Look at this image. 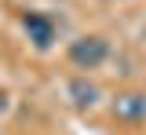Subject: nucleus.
<instances>
[{
    "label": "nucleus",
    "instance_id": "nucleus-1",
    "mask_svg": "<svg viewBox=\"0 0 146 135\" xmlns=\"http://www.w3.org/2000/svg\"><path fill=\"white\" fill-rule=\"evenodd\" d=\"M110 58V40L99 37V33H88V37H77L70 44V62L77 69H99Z\"/></svg>",
    "mask_w": 146,
    "mask_h": 135
},
{
    "label": "nucleus",
    "instance_id": "nucleus-2",
    "mask_svg": "<svg viewBox=\"0 0 146 135\" xmlns=\"http://www.w3.org/2000/svg\"><path fill=\"white\" fill-rule=\"evenodd\" d=\"M22 29H26V37L33 40V48H40V51H48L55 44V22L44 11H26L22 15Z\"/></svg>",
    "mask_w": 146,
    "mask_h": 135
},
{
    "label": "nucleus",
    "instance_id": "nucleus-3",
    "mask_svg": "<svg viewBox=\"0 0 146 135\" xmlns=\"http://www.w3.org/2000/svg\"><path fill=\"white\" fill-rule=\"evenodd\" d=\"M110 110H113L117 120H124V124H139V120H146V95L143 91H121Z\"/></svg>",
    "mask_w": 146,
    "mask_h": 135
},
{
    "label": "nucleus",
    "instance_id": "nucleus-4",
    "mask_svg": "<svg viewBox=\"0 0 146 135\" xmlns=\"http://www.w3.org/2000/svg\"><path fill=\"white\" fill-rule=\"evenodd\" d=\"M66 95L73 99L77 110H91V106L99 102V88H95L88 77H73L70 84H66Z\"/></svg>",
    "mask_w": 146,
    "mask_h": 135
},
{
    "label": "nucleus",
    "instance_id": "nucleus-5",
    "mask_svg": "<svg viewBox=\"0 0 146 135\" xmlns=\"http://www.w3.org/2000/svg\"><path fill=\"white\" fill-rule=\"evenodd\" d=\"M4 110H7V91H0V117H4Z\"/></svg>",
    "mask_w": 146,
    "mask_h": 135
},
{
    "label": "nucleus",
    "instance_id": "nucleus-6",
    "mask_svg": "<svg viewBox=\"0 0 146 135\" xmlns=\"http://www.w3.org/2000/svg\"><path fill=\"white\" fill-rule=\"evenodd\" d=\"M143 37H146V26H143Z\"/></svg>",
    "mask_w": 146,
    "mask_h": 135
}]
</instances>
